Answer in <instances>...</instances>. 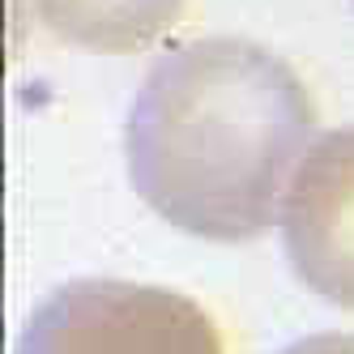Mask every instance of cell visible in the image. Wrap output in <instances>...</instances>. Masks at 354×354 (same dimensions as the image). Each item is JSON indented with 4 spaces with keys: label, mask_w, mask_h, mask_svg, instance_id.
I'll list each match as a JSON object with an SVG mask.
<instances>
[{
    "label": "cell",
    "mask_w": 354,
    "mask_h": 354,
    "mask_svg": "<svg viewBox=\"0 0 354 354\" xmlns=\"http://www.w3.org/2000/svg\"><path fill=\"white\" fill-rule=\"evenodd\" d=\"M17 354H222V333L180 290L77 277L30 312Z\"/></svg>",
    "instance_id": "7a4b0ae2"
},
{
    "label": "cell",
    "mask_w": 354,
    "mask_h": 354,
    "mask_svg": "<svg viewBox=\"0 0 354 354\" xmlns=\"http://www.w3.org/2000/svg\"><path fill=\"white\" fill-rule=\"evenodd\" d=\"M282 248L320 299L354 312V124L324 129L282 192Z\"/></svg>",
    "instance_id": "3957f363"
},
{
    "label": "cell",
    "mask_w": 354,
    "mask_h": 354,
    "mask_svg": "<svg viewBox=\"0 0 354 354\" xmlns=\"http://www.w3.org/2000/svg\"><path fill=\"white\" fill-rule=\"evenodd\" d=\"M277 354H354V333H308Z\"/></svg>",
    "instance_id": "5b68a950"
},
{
    "label": "cell",
    "mask_w": 354,
    "mask_h": 354,
    "mask_svg": "<svg viewBox=\"0 0 354 354\" xmlns=\"http://www.w3.org/2000/svg\"><path fill=\"white\" fill-rule=\"evenodd\" d=\"M312 129L316 103L282 56L205 35L149 64L124 154L137 196L171 226L239 243L269 231L286 167Z\"/></svg>",
    "instance_id": "6da1fadb"
},
{
    "label": "cell",
    "mask_w": 354,
    "mask_h": 354,
    "mask_svg": "<svg viewBox=\"0 0 354 354\" xmlns=\"http://www.w3.org/2000/svg\"><path fill=\"white\" fill-rule=\"evenodd\" d=\"M47 30L90 52H141L154 43L184 0H30Z\"/></svg>",
    "instance_id": "277c9868"
}]
</instances>
